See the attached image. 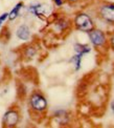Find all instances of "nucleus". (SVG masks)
Segmentation results:
<instances>
[{
    "mask_svg": "<svg viewBox=\"0 0 114 128\" xmlns=\"http://www.w3.org/2000/svg\"><path fill=\"white\" fill-rule=\"evenodd\" d=\"M29 104L31 109L36 112H43L47 108V101L45 97L39 92H34L30 96Z\"/></svg>",
    "mask_w": 114,
    "mask_h": 128,
    "instance_id": "obj_1",
    "label": "nucleus"
},
{
    "mask_svg": "<svg viewBox=\"0 0 114 128\" xmlns=\"http://www.w3.org/2000/svg\"><path fill=\"white\" fill-rule=\"evenodd\" d=\"M74 25L78 30L82 32H87V33L93 30V22H92L91 18L84 13L77 15V17L74 19Z\"/></svg>",
    "mask_w": 114,
    "mask_h": 128,
    "instance_id": "obj_2",
    "label": "nucleus"
},
{
    "mask_svg": "<svg viewBox=\"0 0 114 128\" xmlns=\"http://www.w3.org/2000/svg\"><path fill=\"white\" fill-rule=\"evenodd\" d=\"M20 119L19 112L16 109H9L3 116V126L5 127H14L18 124Z\"/></svg>",
    "mask_w": 114,
    "mask_h": 128,
    "instance_id": "obj_3",
    "label": "nucleus"
},
{
    "mask_svg": "<svg viewBox=\"0 0 114 128\" xmlns=\"http://www.w3.org/2000/svg\"><path fill=\"white\" fill-rule=\"evenodd\" d=\"M89 38L92 42V44L96 47H100L105 45L106 43V36L100 30H91L90 32H88Z\"/></svg>",
    "mask_w": 114,
    "mask_h": 128,
    "instance_id": "obj_4",
    "label": "nucleus"
},
{
    "mask_svg": "<svg viewBox=\"0 0 114 128\" xmlns=\"http://www.w3.org/2000/svg\"><path fill=\"white\" fill-rule=\"evenodd\" d=\"M100 16L108 22L114 23V4L102 5L100 8Z\"/></svg>",
    "mask_w": 114,
    "mask_h": 128,
    "instance_id": "obj_5",
    "label": "nucleus"
},
{
    "mask_svg": "<svg viewBox=\"0 0 114 128\" xmlns=\"http://www.w3.org/2000/svg\"><path fill=\"white\" fill-rule=\"evenodd\" d=\"M17 37L21 40H28L30 37V30L28 28V26L26 25H21L20 28L17 30Z\"/></svg>",
    "mask_w": 114,
    "mask_h": 128,
    "instance_id": "obj_6",
    "label": "nucleus"
},
{
    "mask_svg": "<svg viewBox=\"0 0 114 128\" xmlns=\"http://www.w3.org/2000/svg\"><path fill=\"white\" fill-rule=\"evenodd\" d=\"M23 6V3L22 2H19V3H17L16 4V6L10 10V13L8 14V18H9V20H14V19H16L18 17V14H19V10H20V8Z\"/></svg>",
    "mask_w": 114,
    "mask_h": 128,
    "instance_id": "obj_7",
    "label": "nucleus"
},
{
    "mask_svg": "<svg viewBox=\"0 0 114 128\" xmlns=\"http://www.w3.org/2000/svg\"><path fill=\"white\" fill-rule=\"evenodd\" d=\"M74 50L78 54H81V55H84V54H87L91 50L90 47L87 45V44H75L74 45Z\"/></svg>",
    "mask_w": 114,
    "mask_h": 128,
    "instance_id": "obj_8",
    "label": "nucleus"
},
{
    "mask_svg": "<svg viewBox=\"0 0 114 128\" xmlns=\"http://www.w3.org/2000/svg\"><path fill=\"white\" fill-rule=\"evenodd\" d=\"M82 56L83 55L78 54V55H75L71 60H70L72 63L75 64V70H79V69L81 68V61H82Z\"/></svg>",
    "mask_w": 114,
    "mask_h": 128,
    "instance_id": "obj_9",
    "label": "nucleus"
},
{
    "mask_svg": "<svg viewBox=\"0 0 114 128\" xmlns=\"http://www.w3.org/2000/svg\"><path fill=\"white\" fill-rule=\"evenodd\" d=\"M35 50L32 48V47H27V48H26V56L27 57H32L35 55Z\"/></svg>",
    "mask_w": 114,
    "mask_h": 128,
    "instance_id": "obj_10",
    "label": "nucleus"
},
{
    "mask_svg": "<svg viewBox=\"0 0 114 128\" xmlns=\"http://www.w3.org/2000/svg\"><path fill=\"white\" fill-rule=\"evenodd\" d=\"M53 2H55V4L57 5V6H61V5L63 4V0H52Z\"/></svg>",
    "mask_w": 114,
    "mask_h": 128,
    "instance_id": "obj_11",
    "label": "nucleus"
},
{
    "mask_svg": "<svg viewBox=\"0 0 114 128\" xmlns=\"http://www.w3.org/2000/svg\"><path fill=\"white\" fill-rule=\"evenodd\" d=\"M110 42H111V45H112V47L114 48V35L111 37V40H110Z\"/></svg>",
    "mask_w": 114,
    "mask_h": 128,
    "instance_id": "obj_12",
    "label": "nucleus"
},
{
    "mask_svg": "<svg viewBox=\"0 0 114 128\" xmlns=\"http://www.w3.org/2000/svg\"><path fill=\"white\" fill-rule=\"evenodd\" d=\"M67 1H69V2H73V1H77V0H67Z\"/></svg>",
    "mask_w": 114,
    "mask_h": 128,
    "instance_id": "obj_13",
    "label": "nucleus"
},
{
    "mask_svg": "<svg viewBox=\"0 0 114 128\" xmlns=\"http://www.w3.org/2000/svg\"><path fill=\"white\" fill-rule=\"evenodd\" d=\"M112 110H113V112H114V103L112 104Z\"/></svg>",
    "mask_w": 114,
    "mask_h": 128,
    "instance_id": "obj_14",
    "label": "nucleus"
},
{
    "mask_svg": "<svg viewBox=\"0 0 114 128\" xmlns=\"http://www.w3.org/2000/svg\"><path fill=\"white\" fill-rule=\"evenodd\" d=\"M2 23H3V21H2L1 19H0V26H1V24H2Z\"/></svg>",
    "mask_w": 114,
    "mask_h": 128,
    "instance_id": "obj_15",
    "label": "nucleus"
}]
</instances>
